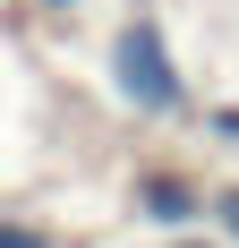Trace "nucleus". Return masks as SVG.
<instances>
[{
  "label": "nucleus",
  "instance_id": "1",
  "mask_svg": "<svg viewBox=\"0 0 239 248\" xmlns=\"http://www.w3.org/2000/svg\"><path fill=\"white\" fill-rule=\"evenodd\" d=\"M214 214H222V223H231V231H239V197H214Z\"/></svg>",
  "mask_w": 239,
  "mask_h": 248
}]
</instances>
